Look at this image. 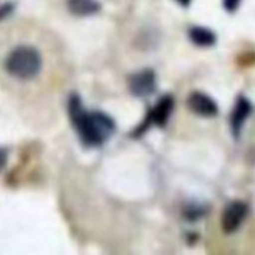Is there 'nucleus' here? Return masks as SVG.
<instances>
[{
  "instance_id": "nucleus-9",
  "label": "nucleus",
  "mask_w": 255,
  "mask_h": 255,
  "mask_svg": "<svg viewBox=\"0 0 255 255\" xmlns=\"http://www.w3.org/2000/svg\"><path fill=\"white\" fill-rule=\"evenodd\" d=\"M189 37L192 41L199 46H212L216 42V35L204 27H193L189 31Z\"/></svg>"
},
{
  "instance_id": "nucleus-12",
  "label": "nucleus",
  "mask_w": 255,
  "mask_h": 255,
  "mask_svg": "<svg viewBox=\"0 0 255 255\" xmlns=\"http://www.w3.org/2000/svg\"><path fill=\"white\" fill-rule=\"evenodd\" d=\"M179 1H181L183 5H187L189 2V0H179Z\"/></svg>"
},
{
  "instance_id": "nucleus-4",
  "label": "nucleus",
  "mask_w": 255,
  "mask_h": 255,
  "mask_svg": "<svg viewBox=\"0 0 255 255\" xmlns=\"http://www.w3.org/2000/svg\"><path fill=\"white\" fill-rule=\"evenodd\" d=\"M188 107L197 115L203 117H212L218 114L217 104L209 96L204 94H192L188 99Z\"/></svg>"
},
{
  "instance_id": "nucleus-11",
  "label": "nucleus",
  "mask_w": 255,
  "mask_h": 255,
  "mask_svg": "<svg viewBox=\"0 0 255 255\" xmlns=\"http://www.w3.org/2000/svg\"><path fill=\"white\" fill-rule=\"evenodd\" d=\"M5 163H6V151L0 148V171L4 168Z\"/></svg>"
},
{
  "instance_id": "nucleus-6",
  "label": "nucleus",
  "mask_w": 255,
  "mask_h": 255,
  "mask_svg": "<svg viewBox=\"0 0 255 255\" xmlns=\"http://www.w3.org/2000/svg\"><path fill=\"white\" fill-rule=\"evenodd\" d=\"M251 112H252L251 102H249L246 97H242V96L239 97L231 116L232 129H233V133L236 137L239 136L242 127H243V124L246 122V120L248 119Z\"/></svg>"
},
{
  "instance_id": "nucleus-2",
  "label": "nucleus",
  "mask_w": 255,
  "mask_h": 255,
  "mask_svg": "<svg viewBox=\"0 0 255 255\" xmlns=\"http://www.w3.org/2000/svg\"><path fill=\"white\" fill-rule=\"evenodd\" d=\"M40 67L41 57L32 47H17L6 60V70L19 79H31L40 71Z\"/></svg>"
},
{
  "instance_id": "nucleus-1",
  "label": "nucleus",
  "mask_w": 255,
  "mask_h": 255,
  "mask_svg": "<svg viewBox=\"0 0 255 255\" xmlns=\"http://www.w3.org/2000/svg\"><path fill=\"white\" fill-rule=\"evenodd\" d=\"M69 112L75 128L87 146H100L114 133V121L101 112L85 111L77 96L70 99Z\"/></svg>"
},
{
  "instance_id": "nucleus-3",
  "label": "nucleus",
  "mask_w": 255,
  "mask_h": 255,
  "mask_svg": "<svg viewBox=\"0 0 255 255\" xmlns=\"http://www.w3.org/2000/svg\"><path fill=\"white\" fill-rule=\"evenodd\" d=\"M248 214V206L243 202H233L224 211L222 217V227L226 233H233L241 227Z\"/></svg>"
},
{
  "instance_id": "nucleus-10",
  "label": "nucleus",
  "mask_w": 255,
  "mask_h": 255,
  "mask_svg": "<svg viewBox=\"0 0 255 255\" xmlns=\"http://www.w3.org/2000/svg\"><path fill=\"white\" fill-rule=\"evenodd\" d=\"M223 4L226 10L228 11H236L238 9L239 4H241V0H223Z\"/></svg>"
},
{
  "instance_id": "nucleus-8",
  "label": "nucleus",
  "mask_w": 255,
  "mask_h": 255,
  "mask_svg": "<svg viewBox=\"0 0 255 255\" xmlns=\"http://www.w3.org/2000/svg\"><path fill=\"white\" fill-rule=\"evenodd\" d=\"M69 7L76 15H91L99 10L100 5L96 0H69Z\"/></svg>"
},
{
  "instance_id": "nucleus-7",
  "label": "nucleus",
  "mask_w": 255,
  "mask_h": 255,
  "mask_svg": "<svg viewBox=\"0 0 255 255\" xmlns=\"http://www.w3.org/2000/svg\"><path fill=\"white\" fill-rule=\"evenodd\" d=\"M172 107H173V100H172V97H163V99L156 105V107L152 110L151 114L148 115L147 125L153 122V124L159 125V126H163V125L166 124L167 120H168L169 114H171L172 111Z\"/></svg>"
},
{
  "instance_id": "nucleus-5",
  "label": "nucleus",
  "mask_w": 255,
  "mask_h": 255,
  "mask_svg": "<svg viewBox=\"0 0 255 255\" xmlns=\"http://www.w3.org/2000/svg\"><path fill=\"white\" fill-rule=\"evenodd\" d=\"M156 80L151 70H144L133 75L129 80V89L136 96H147L154 90Z\"/></svg>"
}]
</instances>
